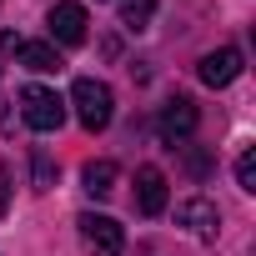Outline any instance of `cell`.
Segmentation results:
<instances>
[{
    "label": "cell",
    "mask_w": 256,
    "mask_h": 256,
    "mask_svg": "<svg viewBox=\"0 0 256 256\" xmlns=\"http://www.w3.org/2000/svg\"><path fill=\"white\" fill-rule=\"evenodd\" d=\"M70 106H76V120L86 126V131H106L110 116H116L110 86H106V80H90V76H80V80L70 86Z\"/></svg>",
    "instance_id": "cell-1"
},
{
    "label": "cell",
    "mask_w": 256,
    "mask_h": 256,
    "mask_svg": "<svg viewBox=\"0 0 256 256\" xmlns=\"http://www.w3.org/2000/svg\"><path fill=\"white\" fill-rule=\"evenodd\" d=\"M20 116L30 131H60V120H66V100L46 86H26L20 90Z\"/></svg>",
    "instance_id": "cell-2"
},
{
    "label": "cell",
    "mask_w": 256,
    "mask_h": 256,
    "mask_svg": "<svg viewBox=\"0 0 256 256\" xmlns=\"http://www.w3.org/2000/svg\"><path fill=\"white\" fill-rule=\"evenodd\" d=\"M76 226H80V241H86V251H90V256H120V251H126V231H120V221L86 211Z\"/></svg>",
    "instance_id": "cell-3"
},
{
    "label": "cell",
    "mask_w": 256,
    "mask_h": 256,
    "mask_svg": "<svg viewBox=\"0 0 256 256\" xmlns=\"http://www.w3.org/2000/svg\"><path fill=\"white\" fill-rule=\"evenodd\" d=\"M196 100H186V96H176V100H166L161 106V120H156V131H161V141L166 146H181L191 131H196Z\"/></svg>",
    "instance_id": "cell-4"
},
{
    "label": "cell",
    "mask_w": 256,
    "mask_h": 256,
    "mask_svg": "<svg viewBox=\"0 0 256 256\" xmlns=\"http://www.w3.org/2000/svg\"><path fill=\"white\" fill-rule=\"evenodd\" d=\"M86 6H76V0H60V6L50 10V40L56 46H80L86 40Z\"/></svg>",
    "instance_id": "cell-5"
},
{
    "label": "cell",
    "mask_w": 256,
    "mask_h": 256,
    "mask_svg": "<svg viewBox=\"0 0 256 256\" xmlns=\"http://www.w3.org/2000/svg\"><path fill=\"white\" fill-rule=\"evenodd\" d=\"M241 76V50L236 46H221V50H211V56H201V80L211 86V90H221V86H231Z\"/></svg>",
    "instance_id": "cell-6"
},
{
    "label": "cell",
    "mask_w": 256,
    "mask_h": 256,
    "mask_svg": "<svg viewBox=\"0 0 256 256\" xmlns=\"http://www.w3.org/2000/svg\"><path fill=\"white\" fill-rule=\"evenodd\" d=\"M136 211L141 216H161L166 211V176L156 166H141L136 171Z\"/></svg>",
    "instance_id": "cell-7"
},
{
    "label": "cell",
    "mask_w": 256,
    "mask_h": 256,
    "mask_svg": "<svg viewBox=\"0 0 256 256\" xmlns=\"http://www.w3.org/2000/svg\"><path fill=\"white\" fill-rule=\"evenodd\" d=\"M176 226H186V231H196V236H211V231L221 226V211H216V201L191 196V201L176 206Z\"/></svg>",
    "instance_id": "cell-8"
},
{
    "label": "cell",
    "mask_w": 256,
    "mask_h": 256,
    "mask_svg": "<svg viewBox=\"0 0 256 256\" xmlns=\"http://www.w3.org/2000/svg\"><path fill=\"white\" fill-rule=\"evenodd\" d=\"M16 56H20V66H26V70H36V76H50V70H60V66H66V60H60V50H56L50 40H20V50H16Z\"/></svg>",
    "instance_id": "cell-9"
},
{
    "label": "cell",
    "mask_w": 256,
    "mask_h": 256,
    "mask_svg": "<svg viewBox=\"0 0 256 256\" xmlns=\"http://www.w3.org/2000/svg\"><path fill=\"white\" fill-rule=\"evenodd\" d=\"M116 176H120V171H116V161H90V166L80 171V181H86V191H90L96 201L116 191Z\"/></svg>",
    "instance_id": "cell-10"
},
{
    "label": "cell",
    "mask_w": 256,
    "mask_h": 256,
    "mask_svg": "<svg viewBox=\"0 0 256 256\" xmlns=\"http://www.w3.org/2000/svg\"><path fill=\"white\" fill-rule=\"evenodd\" d=\"M156 16V0H120V26L126 30H146Z\"/></svg>",
    "instance_id": "cell-11"
},
{
    "label": "cell",
    "mask_w": 256,
    "mask_h": 256,
    "mask_svg": "<svg viewBox=\"0 0 256 256\" xmlns=\"http://www.w3.org/2000/svg\"><path fill=\"white\" fill-rule=\"evenodd\" d=\"M30 171H36V191H50V186H56V166H50V156H46V151H36V156H30Z\"/></svg>",
    "instance_id": "cell-12"
},
{
    "label": "cell",
    "mask_w": 256,
    "mask_h": 256,
    "mask_svg": "<svg viewBox=\"0 0 256 256\" xmlns=\"http://www.w3.org/2000/svg\"><path fill=\"white\" fill-rule=\"evenodd\" d=\"M236 181H241V191H256V151L236 156Z\"/></svg>",
    "instance_id": "cell-13"
},
{
    "label": "cell",
    "mask_w": 256,
    "mask_h": 256,
    "mask_svg": "<svg viewBox=\"0 0 256 256\" xmlns=\"http://www.w3.org/2000/svg\"><path fill=\"white\" fill-rule=\"evenodd\" d=\"M10 211V171H0V216Z\"/></svg>",
    "instance_id": "cell-14"
}]
</instances>
